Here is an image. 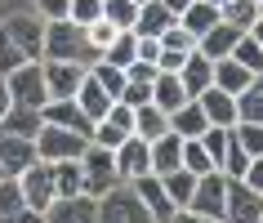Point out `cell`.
<instances>
[{
  "label": "cell",
  "mask_w": 263,
  "mask_h": 223,
  "mask_svg": "<svg viewBox=\"0 0 263 223\" xmlns=\"http://www.w3.org/2000/svg\"><path fill=\"white\" fill-rule=\"evenodd\" d=\"M232 139L246 147V156H263V121H236L232 125Z\"/></svg>",
  "instance_id": "obj_35"
},
{
  "label": "cell",
  "mask_w": 263,
  "mask_h": 223,
  "mask_svg": "<svg viewBox=\"0 0 263 223\" xmlns=\"http://www.w3.org/2000/svg\"><path fill=\"white\" fill-rule=\"evenodd\" d=\"M111 36H116V27H111L107 18H94V23L85 27V45H89L94 54H103V49H107V45H111Z\"/></svg>",
  "instance_id": "obj_43"
},
{
  "label": "cell",
  "mask_w": 263,
  "mask_h": 223,
  "mask_svg": "<svg viewBox=\"0 0 263 223\" xmlns=\"http://www.w3.org/2000/svg\"><path fill=\"white\" fill-rule=\"evenodd\" d=\"M89 76H94V81L103 85L111 98H121V89H125V67H111V63H103V58H98L94 67H89Z\"/></svg>",
  "instance_id": "obj_39"
},
{
  "label": "cell",
  "mask_w": 263,
  "mask_h": 223,
  "mask_svg": "<svg viewBox=\"0 0 263 223\" xmlns=\"http://www.w3.org/2000/svg\"><path fill=\"white\" fill-rule=\"evenodd\" d=\"M196 103H201V112H205L210 125H223V129L236 125V94H228V89H219V85H210V89L196 94Z\"/></svg>",
  "instance_id": "obj_17"
},
{
  "label": "cell",
  "mask_w": 263,
  "mask_h": 223,
  "mask_svg": "<svg viewBox=\"0 0 263 223\" xmlns=\"http://www.w3.org/2000/svg\"><path fill=\"white\" fill-rule=\"evenodd\" d=\"M5 85H9V98L23 103V107H45V103H49L41 63H23V67H14L9 76H5Z\"/></svg>",
  "instance_id": "obj_7"
},
{
  "label": "cell",
  "mask_w": 263,
  "mask_h": 223,
  "mask_svg": "<svg viewBox=\"0 0 263 223\" xmlns=\"http://www.w3.org/2000/svg\"><path fill=\"white\" fill-rule=\"evenodd\" d=\"M156 41H161V49H174V54H192V49H196V36H192L187 27H183V23L165 27L161 36H156Z\"/></svg>",
  "instance_id": "obj_40"
},
{
  "label": "cell",
  "mask_w": 263,
  "mask_h": 223,
  "mask_svg": "<svg viewBox=\"0 0 263 223\" xmlns=\"http://www.w3.org/2000/svg\"><path fill=\"white\" fill-rule=\"evenodd\" d=\"M179 81H183V89H187V98H196L201 89H210L214 85V63H210L205 54H187L183 58V67H179Z\"/></svg>",
  "instance_id": "obj_21"
},
{
  "label": "cell",
  "mask_w": 263,
  "mask_h": 223,
  "mask_svg": "<svg viewBox=\"0 0 263 223\" xmlns=\"http://www.w3.org/2000/svg\"><path fill=\"white\" fill-rule=\"evenodd\" d=\"M111 103H116V98H111L107 89H103V85H98L94 76H89V71H85V81H81V89H76V107H81L85 116H89V121H98V116H103V112H107Z\"/></svg>",
  "instance_id": "obj_25"
},
{
  "label": "cell",
  "mask_w": 263,
  "mask_h": 223,
  "mask_svg": "<svg viewBox=\"0 0 263 223\" xmlns=\"http://www.w3.org/2000/svg\"><path fill=\"white\" fill-rule=\"evenodd\" d=\"M241 179H246L250 188H254V192H263V156H254V161H250V165H246V174H241Z\"/></svg>",
  "instance_id": "obj_50"
},
{
  "label": "cell",
  "mask_w": 263,
  "mask_h": 223,
  "mask_svg": "<svg viewBox=\"0 0 263 223\" xmlns=\"http://www.w3.org/2000/svg\"><path fill=\"white\" fill-rule=\"evenodd\" d=\"M152 103L161 112H179L183 103H187V89H183V81H179V71H156V81H152Z\"/></svg>",
  "instance_id": "obj_22"
},
{
  "label": "cell",
  "mask_w": 263,
  "mask_h": 223,
  "mask_svg": "<svg viewBox=\"0 0 263 223\" xmlns=\"http://www.w3.org/2000/svg\"><path fill=\"white\" fill-rule=\"evenodd\" d=\"M125 81H143V85H152V81H156V63H143V58H134V63L125 67Z\"/></svg>",
  "instance_id": "obj_48"
},
{
  "label": "cell",
  "mask_w": 263,
  "mask_h": 223,
  "mask_svg": "<svg viewBox=\"0 0 263 223\" xmlns=\"http://www.w3.org/2000/svg\"><path fill=\"white\" fill-rule=\"evenodd\" d=\"M183 165V139L174 129H165L161 139H152V174H170Z\"/></svg>",
  "instance_id": "obj_24"
},
{
  "label": "cell",
  "mask_w": 263,
  "mask_h": 223,
  "mask_svg": "<svg viewBox=\"0 0 263 223\" xmlns=\"http://www.w3.org/2000/svg\"><path fill=\"white\" fill-rule=\"evenodd\" d=\"M170 223H214V219H201V214H192V210H179Z\"/></svg>",
  "instance_id": "obj_52"
},
{
  "label": "cell",
  "mask_w": 263,
  "mask_h": 223,
  "mask_svg": "<svg viewBox=\"0 0 263 223\" xmlns=\"http://www.w3.org/2000/svg\"><path fill=\"white\" fill-rule=\"evenodd\" d=\"M161 183H165V192H170V201H174V206H187V201H192V188H196V174L192 170H170V174H161Z\"/></svg>",
  "instance_id": "obj_32"
},
{
  "label": "cell",
  "mask_w": 263,
  "mask_h": 223,
  "mask_svg": "<svg viewBox=\"0 0 263 223\" xmlns=\"http://www.w3.org/2000/svg\"><path fill=\"white\" fill-rule=\"evenodd\" d=\"M5 36L18 45V54L27 58V63H41V58H45V23H41L36 14L5 18Z\"/></svg>",
  "instance_id": "obj_8"
},
{
  "label": "cell",
  "mask_w": 263,
  "mask_h": 223,
  "mask_svg": "<svg viewBox=\"0 0 263 223\" xmlns=\"http://www.w3.org/2000/svg\"><path fill=\"white\" fill-rule=\"evenodd\" d=\"M183 170H192V174H205V170H214V161L205 156L201 139H183Z\"/></svg>",
  "instance_id": "obj_42"
},
{
  "label": "cell",
  "mask_w": 263,
  "mask_h": 223,
  "mask_svg": "<svg viewBox=\"0 0 263 223\" xmlns=\"http://www.w3.org/2000/svg\"><path fill=\"white\" fill-rule=\"evenodd\" d=\"M223 196H228V174H223V170H205V174H196L192 201H187L183 210H192V214H201V219L223 223Z\"/></svg>",
  "instance_id": "obj_3"
},
{
  "label": "cell",
  "mask_w": 263,
  "mask_h": 223,
  "mask_svg": "<svg viewBox=\"0 0 263 223\" xmlns=\"http://www.w3.org/2000/svg\"><path fill=\"white\" fill-rule=\"evenodd\" d=\"M250 81H254V71L241 67L236 58H219V63H214V85H219V89H228V94H241Z\"/></svg>",
  "instance_id": "obj_29"
},
{
  "label": "cell",
  "mask_w": 263,
  "mask_h": 223,
  "mask_svg": "<svg viewBox=\"0 0 263 223\" xmlns=\"http://www.w3.org/2000/svg\"><path fill=\"white\" fill-rule=\"evenodd\" d=\"M259 223H263V214H259Z\"/></svg>",
  "instance_id": "obj_59"
},
{
  "label": "cell",
  "mask_w": 263,
  "mask_h": 223,
  "mask_svg": "<svg viewBox=\"0 0 263 223\" xmlns=\"http://www.w3.org/2000/svg\"><path fill=\"white\" fill-rule=\"evenodd\" d=\"M241 31H246V27H232V23H223V18H219V23H214V27L196 41V54H205L210 63H219V58L232 54V45L241 41Z\"/></svg>",
  "instance_id": "obj_19"
},
{
  "label": "cell",
  "mask_w": 263,
  "mask_h": 223,
  "mask_svg": "<svg viewBox=\"0 0 263 223\" xmlns=\"http://www.w3.org/2000/svg\"><path fill=\"white\" fill-rule=\"evenodd\" d=\"M0 223H41V214L23 201L18 179H0Z\"/></svg>",
  "instance_id": "obj_18"
},
{
  "label": "cell",
  "mask_w": 263,
  "mask_h": 223,
  "mask_svg": "<svg viewBox=\"0 0 263 223\" xmlns=\"http://www.w3.org/2000/svg\"><path fill=\"white\" fill-rule=\"evenodd\" d=\"M196 139H201L205 156L214 161V170H219V165H223V152H228V129H223V125H205L201 134H196Z\"/></svg>",
  "instance_id": "obj_38"
},
{
  "label": "cell",
  "mask_w": 263,
  "mask_h": 223,
  "mask_svg": "<svg viewBox=\"0 0 263 223\" xmlns=\"http://www.w3.org/2000/svg\"><path fill=\"white\" fill-rule=\"evenodd\" d=\"M134 5H147V0H134Z\"/></svg>",
  "instance_id": "obj_57"
},
{
  "label": "cell",
  "mask_w": 263,
  "mask_h": 223,
  "mask_svg": "<svg viewBox=\"0 0 263 223\" xmlns=\"http://www.w3.org/2000/svg\"><path fill=\"white\" fill-rule=\"evenodd\" d=\"M228 58H236V63H241V67H250L254 76L263 71V49H259V41H254L250 31H241V41L232 45V54H228Z\"/></svg>",
  "instance_id": "obj_36"
},
{
  "label": "cell",
  "mask_w": 263,
  "mask_h": 223,
  "mask_svg": "<svg viewBox=\"0 0 263 223\" xmlns=\"http://www.w3.org/2000/svg\"><path fill=\"white\" fill-rule=\"evenodd\" d=\"M67 5H71V0H36V18H41V23L67 18Z\"/></svg>",
  "instance_id": "obj_47"
},
{
  "label": "cell",
  "mask_w": 263,
  "mask_h": 223,
  "mask_svg": "<svg viewBox=\"0 0 263 223\" xmlns=\"http://www.w3.org/2000/svg\"><path fill=\"white\" fill-rule=\"evenodd\" d=\"M246 165H250V156H246V147H241V143L232 139V129H228V152H223V174H228V179H241V174H246Z\"/></svg>",
  "instance_id": "obj_41"
},
{
  "label": "cell",
  "mask_w": 263,
  "mask_h": 223,
  "mask_svg": "<svg viewBox=\"0 0 263 223\" xmlns=\"http://www.w3.org/2000/svg\"><path fill=\"white\" fill-rule=\"evenodd\" d=\"M129 134H134V107H125L121 98H116V103H111V107L94 121L89 143H98V147H121Z\"/></svg>",
  "instance_id": "obj_10"
},
{
  "label": "cell",
  "mask_w": 263,
  "mask_h": 223,
  "mask_svg": "<svg viewBox=\"0 0 263 223\" xmlns=\"http://www.w3.org/2000/svg\"><path fill=\"white\" fill-rule=\"evenodd\" d=\"M67 18H71V23H81V27H89L94 18H103V0H71Z\"/></svg>",
  "instance_id": "obj_44"
},
{
  "label": "cell",
  "mask_w": 263,
  "mask_h": 223,
  "mask_svg": "<svg viewBox=\"0 0 263 223\" xmlns=\"http://www.w3.org/2000/svg\"><path fill=\"white\" fill-rule=\"evenodd\" d=\"M179 23V14L174 9H165L161 0H147V5H139V18H134V36H161L165 27H174Z\"/></svg>",
  "instance_id": "obj_23"
},
{
  "label": "cell",
  "mask_w": 263,
  "mask_h": 223,
  "mask_svg": "<svg viewBox=\"0 0 263 223\" xmlns=\"http://www.w3.org/2000/svg\"><path fill=\"white\" fill-rule=\"evenodd\" d=\"M129 188H134V196L143 201V210L152 214V223H170L174 214H179V206L170 201L161 174H139V179H129Z\"/></svg>",
  "instance_id": "obj_11"
},
{
  "label": "cell",
  "mask_w": 263,
  "mask_h": 223,
  "mask_svg": "<svg viewBox=\"0 0 263 223\" xmlns=\"http://www.w3.org/2000/svg\"><path fill=\"white\" fill-rule=\"evenodd\" d=\"M36 156V143L31 139H18V134H0V179H18Z\"/></svg>",
  "instance_id": "obj_16"
},
{
  "label": "cell",
  "mask_w": 263,
  "mask_h": 223,
  "mask_svg": "<svg viewBox=\"0 0 263 223\" xmlns=\"http://www.w3.org/2000/svg\"><path fill=\"white\" fill-rule=\"evenodd\" d=\"M236 121H263V89L254 81L236 94Z\"/></svg>",
  "instance_id": "obj_37"
},
{
  "label": "cell",
  "mask_w": 263,
  "mask_h": 223,
  "mask_svg": "<svg viewBox=\"0 0 263 223\" xmlns=\"http://www.w3.org/2000/svg\"><path fill=\"white\" fill-rule=\"evenodd\" d=\"M45 223H98V201L89 192H76V196H54L49 210L41 214Z\"/></svg>",
  "instance_id": "obj_14"
},
{
  "label": "cell",
  "mask_w": 263,
  "mask_h": 223,
  "mask_svg": "<svg viewBox=\"0 0 263 223\" xmlns=\"http://www.w3.org/2000/svg\"><path fill=\"white\" fill-rule=\"evenodd\" d=\"M41 121H45V125L76 129V134H85V139L94 134V121H89V116H85V112L76 107V98H49V103L41 107Z\"/></svg>",
  "instance_id": "obj_15"
},
{
  "label": "cell",
  "mask_w": 263,
  "mask_h": 223,
  "mask_svg": "<svg viewBox=\"0 0 263 223\" xmlns=\"http://www.w3.org/2000/svg\"><path fill=\"white\" fill-rule=\"evenodd\" d=\"M85 27L81 23H71V18H54V23H45V58H85Z\"/></svg>",
  "instance_id": "obj_5"
},
{
  "label": "cell",
  "mask_w": 263,
  "mask_h": 223,
  "mask_svg": "<svg viewBox=\"0 0 263 223\" xmlns=\"http://www.w3.org/2000/svg\"><path fill=\"white\" fill-rule=\"evenodd\" d=\"M179 23L192 31L196 41H201V36H205V31L219 23V5H210V0H192V5H187V9L179 14Z\"/></svg>",
  "instance_id": "obj_27"
},
{
  "label": "cell",
  "mask_w": 263,
  "mask_h": 223,
  "mask_svg": "<svg viewBox=\"0 0 263 223\" xmlns=\"http://www.w3.org/2000/svg\"><path fill=\"white\" fill-rule=\"evenodd\" d=\"M31 143H36V156H41V161H81L85 147H89L85 134L63 129V125H41V134Z\"/></svg>",
  "instance_id": "obj_2"
},
{
  "label": "cell",
  "mask_w": 263,
  "mask_h": 223,
  "mask_svg": "<svg viewBox=\"0 0 263 223\" xmlns=\"http://www.w3.org/2000/svg\"><path fill=\"white\" fill-rule=\"evenodd\" d=\"M23 63H27V58L18 54V45L9 41V36H5V27H0V76H9V71H14V67H23Z\"/></svg>",
  "instance_id": "obj_45"
},
{
  "label": "cell",
  "mask_w": 263,
  "mask_h": 223,
  "mask_svg": "<svg viewBox=\"0 0 263 223\" xmlns=\"http://www.w3.org/2000/svg\"><path fill=\"white\" fill-rule=\"evenodd\" d=\"M41 125V107H23V103H9V112L0 116V134H18V139H36Z\"/></svg>",
  "instance_id": "obj_20"
},
{
  "label": "cell",
  "mask_w": 263,
  "mask_h": 223,
  "mask_svg": "<svg viewBox=\"0 0 263 223\" xmlns=\"http://www.w3.org/2000/svg\"><path fill=\"white\" fill-rule=\"evenodd\" d=\"M134 45H139V36H134V31H116V36H111V45L107 49H103V63H111V67H129V63H134Z\"/></svg>",
  "instance_id": "obj_31"
},
{
  "label": "cell",
  "mask_w": 263,
  "mask_h": 223,
  "mask_svg": "<svg viewBox=\"0 0 263 223\" xmlns=\"http://www.w3.org/2000/svg\"><path fill=\"white\" fill-rule=\"evenodd\" d=\"M9 103H14V98H9V85H5V76H0V116L9 112Z\"/></svg>",
  "instance_id": "obj_53"
},
{
  "label": "cell",
  "mask_w": 263,
  "mask_h": 223,
  "mask_svg": "<svg viewBox=\"0 0 263 223\" xmlns=\"http://www.w3.org/2000/svg\"><path fill=\"white\" fill-rule=\"evenodd\" d=\"M134 54H139L143 63H156V58H161V41H156V36H139V45H134Z\"/></svg>",
  "instance_id": "obj_49"
},
{
  "label": "cell",
  "mask_w": 263,
  "mask_h": 223,
  "mask_svg": "<svg viewBox=\"0 0 263 223\" xmlns=\"http://www.w3.org/2000/svg\"><path fill=\"white\" fill-rule=\"evenodd\" d=\"M103 18H107L116 31H134L139 5H134V0H103Z\"/></svg>",
  "instance_id": "obj_33"
},
{
  "label": "cell",
  "mask_w": 263,
  "mask_h": 223,
  "mask_svg": "<svg viewBox=\"0 0 263 223\" xmlns=\"http://www.w3.org/2000/svg\"><path fill=\"white\" fill-rule=\"evenodd\" d=\"M111 161H116V174H121V183L139 179V174H152V143L139 139V134H129L121 147H111Z\"/></svg>",
  "instance_id": "obj_13"
},
{
  "label": "cell",
  "mask_w": 263,
  "mask_h": 223,
  "mask_svg": "<svg viewBox=\"0 0 263 223\" xmlns=\"http://www.w3.org/2000/svg\"><path fill=\"white\" fill-rule=\"evenodd\" d=\"M259 14H263V0H259Z\"/></svg>",
  "instance_id": "obj_58"
},
{
  "label": "cell",
  "mask_w": 263,
  "mask_h": 223,
  "mask_svg": "<svg viewBox=\"0 0 263 223\" xmlns=\"http://www.w3.org/2000/svg\"><path fill=\"white\" fill-rule=\"evenodd\" d=\"M49 170H54V196H76V192H85L81 161H49Z\"/></svg>",
  "instance_id": "obj_30"
},
{
  "label": "cell",
  "mask_w": 263,
  "mask_h": 223,
  "mask_svg": "<svg viewBox=\"0 0 263 223\" xmlns=\"http://www.w3.org/2000/svg\"><path fill=\"white\" fill-rule=\"evenodd\" d=\"M121 103H125V107H143V103H152V85H143V81H125Z\"/></svg>",
  "instance_id": "obj_46"
},
{
  "label": "cell",
  "mask_w": 263,
  "mask_h": 223,
  "mask_svg": "<svg viewBox=\"0 0 263 223\" xmlns=\"http://www.w3.org/2000/svg\"><path fill=\"white\" fill-rule=\"evenodd\" d=\"M246 31H250V36H254V41H259V49H263V14H259V18H254V23H250V27H246Z\"/></svg>",
  "instance_id": "obj_54"
},
{
  "label": "cell",
  "mask_w": 263,
  "mask_h": 223,
  "mask_svg": "<svg viewBox=\"0 0 263 223\" xmlns=\"http://www.w3.org/2000/svg\"><path fill=\"white\" fill-rule=\"evenodd\" d=\"M94 201H98V223H152V214L143 210V201L134 196L129 183H116Z\"/></svg>",
  "instance_id": "obj_1"
},
{
  "label": "cell",
  "mask_w": 263,
  "mask_h": 223,
  "mask_svg": "<svg viewBox=\"0 0 263 223\" xmlns=\"http://www.w3.org/2000/svg\"><path fill=\"white\" fill-rule=\"evenodd\" d=\"M81 183L89 196H103L107 188H116L121 183V174H116V161H111V147H98V143H89L81 156Z\"/></svg>",
  "instance_id": "obj_4"
},
{
  "label": "cell",
  "mask_w": 263,
  "mask_h": 223,
  "mask_svg": "<svg viewBox=\"0 0 263 223\" xmlns=\"http://www.w3.org/2000/svg\"><path fill=\"white\" fill-rule=\"evenodd\" d=\"M259 214H263V192H254L246 179H228L223 223H259Z\"/></svg>",
  "instance_id": "obj_9"
},
{
  "label": "cell",
  "mask_w": 263,
  "mask_h": 223,
  "mask_svg": "<svg viewBox=\"0 0 263 223\" xmlns=\"http://www.w3.org/2000/svg\"><path fill=\"white\" fill-rule=\"evenodd\" d=\"M210 5H223V0H210Z\"/></svg>",
  "instance_id": "obj_56"
},
{
  "label": "cell",
  "mask_w": 263,
  "mask_h": 223,
  "mask_svg": "<svg viewBox=\"0 0 263 223\" xmlns=\"http://www.w3.org/2000/svg\"><path fill=\"white\" fill-rule=\"evenodd\" d=\"M18 188H23V201H27L36 214H45L49 201H54V170H49V161H31V165L18 174Z\"/></svg>",
  "instance_id": "obj_12"
},
{
  "label": "cell",
  "mask_w": 263,
  "mask_h": 223,
  "mask_svg": "<svg viewBox=\"0 0 263 223\" xmlns=\"http://www.w3.org/2000/svg\"><path fill=\"white\" fill-rule=\"evenodd\" d=\"M161 5H165V9H174V14H183V9H187L192 0H161Z\"/></svg>",
  "instance_id": "obj_55"
},
{
  "label": "cell",
  "mask_w": 263,
  "mask_h": 223,
  "mask_svg": "<svg viewBox=\"0 0 263 223\" xmlns=\"http://www.w3.org/2000/svg\"><path fill=\"white\" fill-rule=\"evenodd\" d=\"M219 18H223V23H232V27H250V23L259 18V0H223Z\"/></svg>",
  "instance_id": "obj_34"
},
{
  "label": "cell",
  "mask_w": 263,
  "mask_h": 223,
  "mask_svg": "<svg viewBox=\"0 0 263 223\" xmlns=\"http://www.w3.org/2000/svg\"><path fill=\"white\" fill-rule=\"evenodd\" d=\"M41 71H45V89H49V98H76V89H81L85 81V63H76V58H41Z\"/></svg>",
  "instance_id": "obj_6"
},
{
  "label": "cell",
  "mask_w": 263,
  "mask_h": 223,
  "mask_svg": "<svg viewBox=\"0 0 263 223\" xmlns=\"http://www.w3.org/2000/svg\"><path fill=\"white\" fill-rule=\"evenodd\" d=\"M183 58L187 54H174V49H161V58H156V71H179Z\"/></svg>",
  "instance_id": "obj_51"
},
{
  "label": "cell",
  "mask_w": 263,
  "mask_h": 223,
  "mask_svg": "<svg viewBox=\"0 0 263 223\" xmlns=\"http://www.w3.org/2000/svg\"><path fill=\"white\" fill-rule=\"evenodd\" d=\"M205 125H210V121H205V112H201V103H196V98H187L179 112H170V129H174L179 139H196Z\"/></svg>",
  "instance_id": "obj_26"
},
{
  "label": "cell",
  "mask_w": 263,
  "mask_h": 223,
  "mask_svg": "<svg viewBox=\"0 0 263 223\" xmlns=\"http://www.w3.org/2000/svg\"><path fill=\"white\" fill-rule=\"evenodd\" d=\"M170 129V116L161 107H156V103H143V107H134V134H139V139H161V134H165Z\"/></svg>",
  "instance_id": "obj_28"
}]
</instances>
